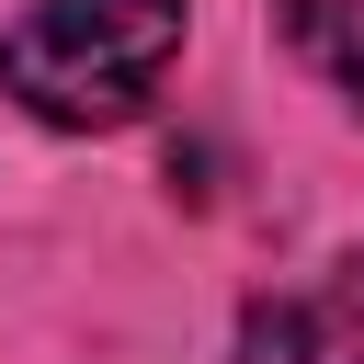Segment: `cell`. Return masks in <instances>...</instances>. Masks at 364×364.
I'll return each instance as SVG.
<instances>
[{
	"label": "cell",
	"instance_id": "1",
	"mask_svg": "<svg viewBox=\"0 0 364 364\" xmlns=\"http://www.w3.org/2000/svg\"><path fill=\"white\" fill-rule=\"evenodd\" d=\"M182 57V0H34L0 34V91L46 125H125Z\"/></svg>",
	"mask_w": 364,
	"mask_h": 364
},
{
	"label": "cell",
	"instance_id": "2",
	"mask_svg": "<svg viewBox=\"0 0 364 364\" xmlns=\"http://www.w3.org/2000/svg\"><path fill=\"white\" fill-rule=\"evenodd\" d=\"M239 364H364V318L341 296H262L239 318Z\"/></svg>",
	"mask_w": 364,
	"mask_h": 364
},
{
	"label": "cell",
	"instance_id": "3",
	"mask_svg": "<svg viewBox=\"0 0 364 364\" xmlns=\"http://www.w3.org/2000/svg\"><path fill=\"white\" fill-rule=\"evenodd\" d=\"M273 11H284V46L364 114V0H273Z\"/></svg>",
	"mask_w": 364,
	"mask_h": 364
},
{
	"label": "cell",
	"instance_id": "4",
	"mask_svg": "<svg viewBox=\"0 0 364 364\" xmlns=\"http://www.w3.org/2000/svg\"><path fill=\"white\" fill-rule=\"evenodd\" d=\"M341 307H353V318H364V262H353V284H341Z\"/></svg>",
	"mask_w": 364,
	"mask_h": 364
}]
</instances>
